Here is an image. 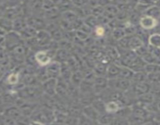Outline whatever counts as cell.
<instances>
[{
  "instance_id": "4",
  "label": "cell",
  "mask_w": 160,
  "mask_h": 125,
  "mask_svg": "<svg viewBox=\"0 0 160 125\" xmlns=\"http://www.w3.org/2000/svg\"><path fill=\"white\" fill-rule=\"evenodd\" d=\"M118 109V105L116 102H114L108 103L107 106H106V110H107L108 112H115V111H117Z\"/></svg>"
},
{
  "instance_id": "5",
  "label": "cell",
  "mask_w": 160,
  "mask_h": 125,
  "mask_svg": "<svg viewBox=\"0 0 160 125\" xmlns=\"http://www.w3.org/2000/svg\"><path fill=\"white\" fill-rule=\"evenodd\" d=\"M96 34L98 36L103 35L104 34V29L102 28H101V27H99V28H98L96 29Z\"/></svg>"
},
{
  "instance_id": "6",
  "label": "cell",
  "mask_w": 160,
  "mask_h": 125,
  "mask_svg": "<svg viewBox=\"0 0 160 125\" xmlns=\"http://www.w3.org/2000/svg\"><path fill=\"white\" fill-rule=\"evenodd\" d=\"M31 125H44L42 124V123H40V122H33V123H31Z\"/></svg>"
},
{
  "instance_id": "3",
  "label": "cell",
  "mask_w": 160,
  "mask_h": 125,
  "mask_svg": "<svg viewBox=\"0 0 160 125\" xmlns=\"http://www.w3.org/2000/svg\"><path fill=\"white\" fill-rule=\"evenodd\" d=\"M19 77L17 73H11L9 77L7 78V82L9 84H17L18 81Z\"/></svg>"
},
{
  "instance_id": "1",
  "label": "cell",
  "mask_w": 160,
  "mask_h": 125,
  "mask_svg": "<svg viewBox=\"0 0 160 125\" xmlns=\"http://www.w3.org/2000/svg\"><path fill=\"white\" fill-rule=\"evenodd\" d=\"M36 59L38 62V63L40 65L45 66L47 64H48L51 61V59H50L49 56L46 54V52H38L36 54Z\"/></svg>"
},
{
  "instance_id": "2",
  "label": "cell",
  "mask_w": 160,
  "mask_h": 125,
  "mask_svg": "<svg viewBox=\"0 0 160 125\" xmlns=\"http://www.w3.org/2000/svg\"><path fill=\"white\" fill-rule=\"evenodd\" d=\"M156 21L155 19L150 17H145L141 20V25L145 29H150L156 26Z\"/></svg>"
}]
</instances>
